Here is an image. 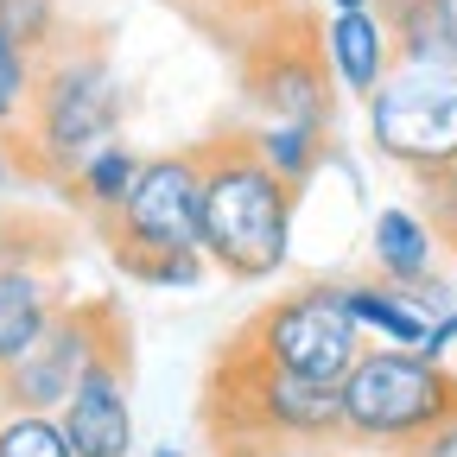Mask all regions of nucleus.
I'll use <instances>...</instances> for the list:
<instances>
[{
	"label": "nucleus",
	"instance_id": "nucleus-1",
	"mask_svg": "<svg viewBox=\"0 0 457 457\" xmlns=\"http://www.w3.org/2000/svg\"><path fill=\"white\" fill-rule=\"evenodd\" d=\"M197 159H204V254H210V267L242 286L273 279L286 267V254H293L299 191L242 134L197 146Z\"/></svg>",
	"mask_w": 457,
	"mask_h": 457
},
{
	"label": "nucleus",
	"instance_id": "nucleus-2",
	"mask_svg": "<svg viewBox=\"0 0 457 457\" xmlns=\"http://www.w3.org/2000/svg\"><path fill=\"white\" fill-rule=\"evenodd\" d=\"M121 121H128V89L114 77L108 51L89 38L57 32V45L38 57L32 108H26V128H20L26 165L57 179V185H71V171L96 146L121 140Z\"/></svg>",
	"mask_w": 457,
	"mask_h": 457
},
{
	"label": "nucleus",
	"instance_id": "nucleus-3",
	"mask_svg": "<svg viewBox=\"0 0 457 457\" xmlns=\"http://www.w3.org/2000/svg\"><path fill=\"white\" fill-rule=\"evenodd\" d=\"M337 394H343V438L394 457H413L438 426L457 420V375L438 356L394 350V343L362 350L356 369L337 381Z\"/></svg>",
	"mask_w": 457,
	"mask_h": 457
},
{
	"label": "nucleus",
	"instance_id": "nucleus-4",
	"mask_svg": "<svg viewBox=\"0 0 457 457\" xmlns=\"http://www.w3.org/2000/svg\"><path fill=\"white\" fill-rule=\"evenodd\" d=\"M204 432L222 438H293V445H324L343 438V394L330 381L286 375L242 343H222V356L204 381Z\"/></svg>",
	"mask_w": 457,
	"mask_h": 457
},
{
	"label": "nucleus",
	"instance_id": "nucleus-5",
	"mask_svg": "<svg viewBox=\"0 0 457 457\" xmlns=\"http://www.w3.org/2000/svg\"><path fill=\"white\" fill-rule=\"evenodd\" d=\"M236 343L248 356L286 369V375H305V381H343L356 369V356L369 350L362 343V324L350 312V299H343V286L324 279V286H299V293H279L273 305H261Z\"/></svg>",
	"mask_w": 457,
	"mask_h": 457
},
{
	"label": "nucleus",
	"instance_id": "nucleus-6",
	"mask_svg": "<svg viewBox=\"0 0 457 457\" xmlns=\"http://www.w3.org/2000/svg\"><path fill=\"white\" fill-rule=\"evenodd\" d=\"M369 140L407 171H457V64H394L369 96Z\"/></svg>",
	"mask_w": 457,
	"mask_h": 457
},
{
	"label": "nucleus",
	"instance_id": "nucleus-7",
	"mask_svg": "<svg viewBox=\"0 0 457 457\" xmlns=\"http://www.w3.org/2000/svg\"><path fill=\"white\" fill-rule=\"evenodd\" d=\"M114 261L140 254H185L204 248V159L197 153H153L140 159V179L102 222Z\"/></svg>",
	"mask_w": 457,
	"mask_h": 457
},
{
	"label": "nucleus",
	"instance_id": "nucleus-8",
	"mask_svg": "<svg viewBox=\"0 0 457 457\" xmlns=\"http://www.w3.org/2000/svg\"><path fill=\"white\" fill-rule=\"evenodd\" d=\"M108 312H114V299H64V312L45 324V337L0 375V407L7 413H57L64 407L77 375L89 369L96 343H102Z\"/></svg>",
	"mask_w": 457,
	"mask_h": 457
},
{
	"label": "nucleus",
	"instance_id": "nucleus-9",
	"mask_svg": "<svg viewBox=\"0 0 457 457\" xmlns=\"http://www.w3.org/2000/svg\"><path fill=\"white\" fill-rule=\"evenodd\" d=\"M128 375H134V356H128L121 305H114L108 324H102V343H96L89 369L77 375L71 400L57 407L64 438L77 445V457H134V400H128Z\"/></svg>",
	"mask_w": 457,
	"mask_h": 457
},
{
	"label": "nucleus",
	"instance_id": "nucleus-10",
	"mask_svg": "<svg viewBox=\"0 0 457 457\" xmlns=\"http://www.w3.org/2000/svg\"><path fill=\"white\" fill-rule=\"evenodd\" d=\"M248 83H254V102L267 108V121L330 128L337 83H330V64H324V45L318 38H279L273 51H261L248 64Z\"/></svg>",
	"mask_w": 457,
	"mask_h": 457
},
{
	"label": "nucleus",
	"instance_id": "nucleus-11",
	"mask_svg": "<svg viewBox=\"0 0 457 457\" xmlns=\"http://www.w3.org/2000/svg\"><path fill=\"white\" fill-rule=\"evenodd\" d=\"M318 45H324L330 83H337L343 96H356V102H369V96L381 89L387 64H394V38H387L381 7H350V13H330V20H324V32H318Z\"/></svg>",
	"mask_w": 457,
	"mask_h": 457
},
{
	"label": "nucleus",
	"instance_id": "nucleus-12",
	"mask_svg": "<svg viewBox=\"0 0 457 457\" xmlns=\"http://www.w3.org/2000/svg\"><path fill=\"white\" fill-rule=\"evenodd\" d=\"M57 312H64V293H57L51 261H0V375L45 337Z\"/></svg>",
	"mask_w": 457,
	"mask_h": 457
},
{
	"label": "nucleus",
	"instance_id": "nucleus-13",
	"mask_svg": "<svg viewBox=\"0 0 457 457\" xmlns=\"http://www.w3.org/2000/svg\"><path fill=\"white\" fill-rule=\"evenodd\" d=\"M343 299H350L362 337L375 343H394V350H426V337H432V312L413 299V286H369V279H343Z\"/></svg>",
	"mask_w": 457,
	"mask_h": 457
},
{
	"label": "nucleus",
	"instance_id": "nucleus-14",
	"mask_svg": "<svg viewBox=\"0 0 457 457\" xmlns=\"http://www.w3.org/2000/svg\"><path fill=\"white\" fill-rule=\"evenodd\" d=\"M394 64H457V0H381Z\"/></svg>",
	"mask_w": 457,
	"mask_h": 457
},
{
	"label": "nucleus",
	"instance_id": "nucleus-15",
	"mask_svg": "<svg viewBox=\"0 0 457 457\" xmlns=\"http://www.w3.org/2000/svg\"><path fill=\"white\" fill-rule=\"evenodd\" d=\"M369 254H375L381 279H394V286H420V279H432L438 236H432V222H426L420 210H375Z\"/></svg>",
	"mask_w": 457,
	"mask_h": 457
},
{
	"label": "nucleus",
	"instance_id": "nucleus-16",
	"mask_svg": "<svg viewBox=\"0 0 457 457\" xmlns=\"http://www.w3.org/2000/svg\"><path fill=\"white\" fill-rule=\"evenodd\" d=\"M134 179H140V159L128 153V140H108V146H96L77 171H71V197L89 210V216H114L121 210V197L134 191Z\"/></svg>",
	"mask_w": 457,
	"mask_h": 457
},
{
	"label": "nucleus",
	"instance_id": "nucleus-17",
	"mask_svg": "<svg viewBox=\"0 0 457 457\" xmlns=\"http://www.w3.org/2000/svg\"><path fill=\"white\" fill-rule=\"evenodd\" d=\"M248 146L299 191L312 171L324 165V153H330V128H312V121H267V128L248 134Z\"/></svg>",
	"mask_w": 457,
	"mask_h": 457
},
{
	"label": "nucleus",
	"instance_id": "nucleus-18",
	"mask_svg": "<svg viewBox=\"0 0 457 457\" xmlns=\"http://www.w3.org/2000/svg\"><path fill=\"white\" fill-rule=\"evenodd\" d=\"M32 77H38V57L0 32V140H7V146H13V140H20V128H26Z\"/></svg>",
	"mask_w": 457,
	"mask_h": 457
},
{
	"label": "nucleus",
	"instance_id": "nucleus-19",
	"mask_svg": "<svg viewBox=\"0 0 457 457\" xmlns=\"http://www.w3.org/2000/svg\"><path fill=\"white\" fill-rule=\"evenodd\" d=\"M0 457H77L57 413H7L0 420Z\"/></svg>",
	"mask_w": 457,
	"mask_h": 457
},
{
	"label": "nucleus",
	"instance_id": "nucleus-20",
	"mask_svg": "<svg viewBox=\"0 0 457 457\" xmlns=\"http://www.w3.org/2000/svg\"><path fill=\"white\" fill-rule=\"evenodd\" d=\"M128 279L140 286H159V293H191V286H204L210 273V254L204 248H185V254H140V261H114Z\"/></svg>",
	"mask_w": 457,
	"mask_h": 457
},
{
	"label": "nucleus",
	"instance_id": "nucleus-21",
	"mask_svg": "<svg viewBox=\"0 0 457 457\" xmlns=\"http://www.w3.org/2000/svg\"><path fill=\"white\" fill-rule=\"evenodd\" d=\"M0 32H7L13 45H26L32 57H45L57 45V0H0Z\"/></svg>",
	"mask_w": 457,
	"mask_h": 457
},
{
	"label": "nucleus",
	"instance_id": "nucleus-22",
	"mask_svg": "<svg viewBox=\"0 0 457 457\" xmlns=\"http://www.w3.org/2000/svg\"><path fill=\"white\" fill-rule=\"evenodd\" d=\"M32 228H38V222L13 216V210H0V261H51L57 248H38Z\"/></svg>",
	"mask_w": 457,
	"mask_h": 457
},
{
	"label": "nucleus",
	"instance_id": "nucleus-23",
	"mask_svg": "<svg viewBox=\"0 0 457 457\" xmlns=\"http://www.w3.org/2000/svg\"><path fill=\"white\" fill-rule=\"evenodd\" d=\"M216 457H324L318 445H293V438H222Z\"/></svg>",
	"mask_w": 457,
	"mask_h": 457
},
{
	"label": "nucleus",
	"instance_id": "nucleus-24",
	"mask_svg": "<svg viewBox=\"0 0 457 457\" xmlns=\"http://www.w3.org/2000/svg\"><path fill=\"white\" fill-rule=\"evenodd\" d=\"M451 343H457V305L432 318V337H426V356H438V362H445V350H451Z\"/></svg>",
	"mask_w": 457,
	"mask_h": 457
},
{
	"label": "nucleus",
	"instance_id": "nucleus-25",
	"mask_svg": "<svg viewBox=\"0 0 457 457\" xmlns=\"http://www.w3.org/2000/svg\"><path fill=\"white\" fill-rule=\"evenodd\" d=\"M413 457H457V420H451V426H438V432H432Z\"/></svg>",
	"mask_w": 457,
	"mask_h": 457
},
{
	"label": "nucleus",
	"instance_id": "nucleus-26",
	"mask_svg": "<svg viewBox=\"0 0 457 457\" xmlns=\"http://www.w3.org/2000/svg\"><path fill=\"white\" fill-rule=\"evenodd\" d=\"M13 171H20V159L7 153V140H0V191H7V185H13Z\"/></svg>",
	"mask_w": 457,
	"mask_h": 457
},
{
	"label": "nucleus",
	"instance_id": "nucleus-27",
	"mask_svg": "<svg viewBox=\"0 0 457 457\" xmlns=\"http://www.w3.org/2000/svg\"><path fill=\"white\" fill-rule=\"evenodd\" d=\"M350 7H381V0H330V13H350Z\"/></svg>",
	"mask_w": 457,
	"mask_h": 457
},
{
	"label": "nucleus",
	"instance_id": "nucleus-28",
	"mask_svg": "<svg viewBox=\"0 0 457 457\" xmlns=\"http://www.w3.org/2000/svg\"><path fill=\"white\" fill-rule=\"evenodd\" d=\"M153 457H179V451H153Z\"/></svg>",
	"mask_w": 457,
	"mask_h": 457
}]
</instances>
